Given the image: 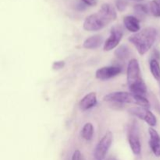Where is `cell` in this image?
<instances>
[{
	"label": "cell",
	"mask_w": 160,
	"mask_h": 160,
	"mask_svg": "<svg viewBox=\"0 0 160 160\" xmlns=\"http://www.w3.org/2000/svg\"><path fill=\"white\" fill-rule=\"evenodd\" d=\"M115 7L110 3H104L97 12L87 17L83 23V28L88 31H98L106 28L117 19Z\"/></svg>",
	"instance_id": "cell-1"
},
{
	"label": "cell",
	"mask_w": 160,
	"mask_h": 160,
	"mask_svg": "<svg viewBox=\"0 0 160 160\" xmlns=\"http://www.w3.org/2000/svg\"><path fill=\"white\" fill-rule=\"evenodd\" d=\"M127 81L130 92L135 95L146 96L147 86L144 81L141 72L140 65L136 59L129 61L127 68Z\"/></svg>",
	"instance_id": "cell-2"
},
{
	"label": "cell",
	"mask_w": 160,
	"mask_h": 160,
	"mask_svg": "<svg viewBox=\"0 0 160 160\" xmlns=\"http://www.w3.org/2000/svg\"><path fill=\"white\" fill-rule=\"evenodd\" d=\"M158 31L152 27H148L130 36L128 40L136 48L141 56L146 54L157 38Z\"/></svg>",
	"instance_id": "cell-3"
},
{
	"label": "cell",
	"mask_w": 160,
	"mask_h": 160,
	"mask_svg": "<svg viewBox=\"0 0 160 160\" xmlns=\"http://www.w3.org/2000/svg\"><path fill=\"white\" fill-rule=\"evenodd\" d=\"M103 100L108 102H116L120 104H135L142 107L148 109L150 107V102L147 99L146 96L140 95H135L131 92H114L108 94L104 96Z\"/></svg>",
	"instance_id": "cell-4"
},
{
	"label": "cell",
	"mask_w": 160,
	"mask_h": 160,
	"mask_svg": "<svg viewBox=\"0 0 160 160\" xmlns=\"http://www.w3.org/2000/svg\"><path fill=\"white\" fill-rule=\"evenodd\" d=\"M112 140H113L112 133L111 131L106 132L95 147V152H94V156L95 159L97 160H102L104 159L112 145Z\"/></svg>",
	"instance_id": "cell-5"
},
{
	"label": "cell",
	"mask_w": 160,
	"mask_h": 160,
	"mask_svg": "<svg viewBox=\"0 0 160 160\" xmlns=\"http://www.w3.org/2000/svg\"><path fill=\"white\" fill-rule=\"evenodd\" d=\"M128 140L131 151L136 156H139L142 152L140 137H139L138 128L135 122L130 125L128 131Z\"/></svg>",
	"instance_id": "cell-6"
},
{
	"label": "cell",
	"mask_w": 160,
	"mask_h": 160,
	"mask_svg": "<svg viewBox=\"0 0 160 160\" xmlns=\"http://www.w3.org/2000/svg\"><path fill=\"white\" fill-rule=\"evenodd\" d=\"M123 36V28L120 26H114L111 28L109 38L104 42V51H111L118 46Z\"/></svg>",
	"instance_id": "cell-7"
},
{
	"label": "cell",
	"mask_w": 160,
	"mask_h": 160,
	"mask_svg": "<svg viewBox=\"0 0 160 160\" xmlns=\"http://www.w3.org/2000/svg\"><path fill=\"white\" fill-rule=\"evenodd\" d=\"M129 112L134 117H138L141 120L146 122L150 128H154L157 124L156 117L148 109L142 106L138 107H133L129 109Z\"/></svg>",
	"instance_id": "cell-8"
},
{
	"label": "cell",
	"mask_w": 160,
	"mask_h": 160,
	"mask_svg": "<svg viewBox=\"0 0 160 160\" xmlns=\"http://www.w3.org/2000/svg\"><path fill=\"white\" fill-rule=\"evenodd\" d=\"M122 72V68L118 66H109L98 69L95 72V78L101 81H106L117 77Z\"/></svg>",
	"instance_id": "cell-9"
},
{
	"label": "cell",
	"mask_w": 160,
	"mask_h": 160,
	"mask_svg": "<svg viewBox=\"0 0 160 160\" xmlns=\"http://www.w3.org/2000/svg\"><path fill=\"white\" fill-rule=\"evenodd\" d=\"M149 146L152 152L156 157H160V135L153 128L148 129Z\"/></svg>",
	"instance_id": "cell-10"
},
{
	"label": "cell",
	"mask_w": 160,
	"mask_h": 160,
	"mask_svg": "<svg viewBox=\"0 0 160 160\" xmlns=\"http://www.w3.org/2000/svg\"><path fill=\"white\" fill-rule=\"evenodd\" d=\"M97 105V95L95 92H91L83 97L79 102V108L81 110L86 111L95 107Z\"/></svg>",
	"instance_id": "cell-11"
},
{
	"label": "cell",
	"mask_w": 160,
	"mask_h": 160,
	"mask_svg": "<svg viewBox=\"0 0 160 160\" xmlns=\"http://www.w3.org/2000/svg\"><path fill=\"white\" fill-rule=\"evenodd\" d=\"M123 25L125 28L130 32H132L134 34L138 33L141 31L140 20L138 17L134 16H126L123 18Z\"/></svg>",
	"instance_id": "cell-12"
},
{
	"label": "cell",
	"mask_w": 160,
	"mask_h": 160,
	"mask_svg": "<svg viewBox=\"0 0 160 160\" xmlns=\"http://www.w3.org/2000/svg\"><path fill=\"white\" fill-rule=\"evenodd\" d=\"M103 43L102 36L95 34L88 38L83 43V47L86 49H96Z\"/></svg>",
	"instance_id": "cell-13"
},
{
	"label": "cell",
	"mask_w": 160,
	"mask_h": 160,
	"mask_svg": "<svg viewBox=\"0 0 160 160\" xmlns=\"http://www.w3.org/2000/svg\"><path fill=\"white\" fill-rule=\"evenodd\" d=\"M114 55L120 60H126L130 57L131 52H130V48H128V45H122L115 50Z\"/></svg>",
	"instance_id": "cell-14"
},
{
	"label": "cell",
	"mask_w": 160,
	"mask_h": 160,
	"mask_svg": "<svg viewBox=\"0 0 160 160\" xmlns=\"http://www.w3.org/2000/svg\"><path fill=\"white\" fill-rule=\"evenodd\" d=\"M94 135V127L92 123H87L84 125L81 130V137L84 140L90 142L92 140Z\"/></svg>",
	"instance_id": "cell-15"
},
{
	"label": "cell",
	"mask_w": 160,
	"mask_h": 160,
	"mask_svg": "<svg viewBox=\"0 0 160 160\" xmlns=\"http://www.w3.org/2000/svg\"><path fill=\"white\" fill-rule=\"evenodd\" d=\"M150 71L153 78L157 81H160V64L159 60L156 59H152L149 62Z\"/></svg>",
	"instance_id": "cell-16"
},
{
	"label": "cell",
	"mask_w": 160,
	"mask_h": 160,
	"mask_svg": "<svg viewBox=\"0 0 160 160\" xmlns=\"http://www.w3.org/2000/svg\"><path fill=\"white\" fill-rule=\"evenodd\" d=\"M149 11L155 17H160V0H152L150 2Z\"/></svg>",
	"instance_id": "cell-17"
},
{
	"label": "cell",
	"mask_w": 160,
	"mask_h": 160,
	"mask_svg": "<svg viewBox=\"0 0 160 160\" xmlns=\"http://www.w3.org/2000/svg\"><path fill=\"white\" fill-rule=\"evenodd\" d=\"M134 9L135 13L137 14L138 17H145V16L148 13V12H149V8H148L145 5L143 4L135 5L134 7Z\"/></svg>",
	"instance_id": "cell-18"
},
{
	"label": "cell",
	"mask_w": 160,
	"mask_h": 160,
	"mask_svg": "<svg viewBox=\"0 0 160 160\" xmlns=\"http://www.w3.org/2000/svg\"><path fill=\"white\" fill-rule=\"evenodd\" d=\"M65 67V62L63 60H59L53 62L52 68L54 70H59Z\"/></svg>",
	"instance_id": "cell-19"
},
{
	"label": "cell",
	"mask_w": 160,
	"mask_h": 160,
	"mask_svg": "<svg viewBox=\"0 0 160 160\" xmlns=\"http://www.w3.org/2000/svg\"><path fill=\"white\" fill-rule=\"evenodd\" d=\"M116 6H117V9L119 11H123L126 9L127 6H128V2L124 0H117L116 2Z\"/></svg>",
	"instance_id": "cell-20"
},
{
	"label": "cell",
	"mask_w": 160,
	"mask_h": 160,
	"mask_svg": "<svg viewBox=\"0 0 160 160\" xmlns=\"http://www.w3.org/2000/svg\"><path fill=\"white\" fill-rule=\"evenodd\" d=\"M71 160H85V159H84L82 153H81L79 150H75L73 153Z\"/></svg>",
	"instance_id": "cell-21"
},
{
	"label": "cell",
	"mask_w": 160,
	"mask_h": 160,
	"mask_svg": "<svg viewBox=\"0 0 160 160\" xmlns=\"http://www.w3.org/2000/svg\"><path fill=\"white\" fill-rule=\"evenodd\" d=\"M84 4L88 5V6H95L97 3V0H81Z\"/></svg>",
	"instance_id": "cell-22"
},
{
	"label": "cell",
	"mask_w": 160,
	"mask_h": 160,
	"mask_svg": "<svg viewBox=\"0 0 160 160\" xmlns=\"http://www.w3.org/2000/svg\"><path fill=\"white\" fill-rule=\"evenodd\" d=\"M107 160H117L115 159V158H113V157H110V158H109V159H108Z\"/></svg>",
	"instance_id": "cell-23"
},
{
	"label": "cell",
	"mask_w": 160,
	"mask_h": 160,
	"mask_svg": "<svg viewBox=\"0 0 160 160\" xmlns=\"http://www.w3.org/2000/svg\"><path fill=\"white\" fill-rule=\"evenodd\" d=\"M132 1H134V2H142V1H143V0H132Z\"/></svg>",
	"instance_id": "cell-24"
},
{
	"label": "cell",
	"mask_w": 160,
	"mask_h": 160,
	"mask_svg": "<svg viewBox=\"0 0 160 160\" xmlns=\"http://www.w3.org/2000/svg\"><path fill=\"white\" fill-rule=\"evenodd\" d=\"M159 86H160V81H159Z\"/></svg>",
	"instance_id": "cell-25"
}]
</instances>
